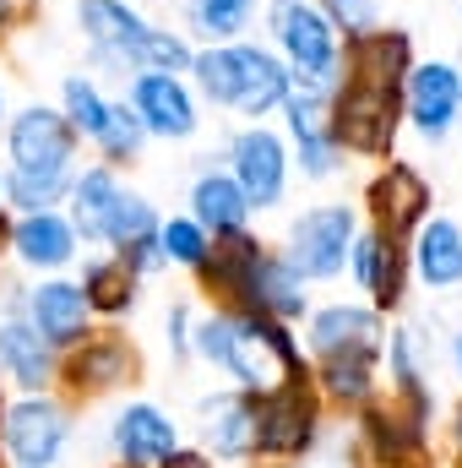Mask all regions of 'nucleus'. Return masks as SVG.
Segmentation results:
<instances>
[{
    "label": "nucleus",
    "instance_id": "obj_35",
    "mask_svg": "<svg viewBox=\"0 0 462 468\" xmlns=\"http://www.w3.org/2000/svg\"><path fill=\"white\" fill-rule=\"evenodd\" d=\"M327 22L343 33V38H364L375 33V0H321Z\"/></svg>",
    "mask_w": 462,
    "mask_h": 468
},
{
    "label": "nucleus",
    "instance_id": "obj_2",
    "mask_svg": "<svg viewBox=\"0 0 462 468\" xmlns=\"http://www.w3.org/2000/svg\"><path fill=\"white\" fill-rule=\"evenodd\" d=\"M191 71H196V88L213 104H229V110H239V115H250V120L278 110L283 93H289V66L272 49L234 44V38L191 55Z\"/></svg>",
    "mask_w": 462,
    "mask_h": 468
},
{
    "label": "nucleus",
    "instance_id": "obj_7",
    "mask_svg": "<svg viewBox=\"0 0 462 468\" xmlns=\"http://www.w3.org/2000/svg\"><path fill=\"white\" fill-rule=\"evenodd\" d=\"M66 436H71V420L44 392H27L22 403H11L0 414V447L11 452L16 468H49L66 452Z\"/></svg>",
    "mask_w": 462,
    "mask_h": 468
},
{
    "label": "nucleus",
    "instance_id": "obj_25",
    "mask_svg": "<svg viewBox=\"0 0 462 468\" xmlns=\"http://www.w3.org/2000/svg\"><path fill=\"white\" fill-rule=\"evenodd\" d=\"M191 218L218 239V234L245 229L250 202H245V191L234 186V175H196V186H191Z\"/></svg>",
    "mask_w": 462,
    "mask_h": 468
},
{
    "label": "nucleus",
    "instance_id": "obj_39",
    "mask_svg": "<svg viewBox=\"0 0 462 468\" xmlns=\"http://www.w3.org/2000/svg\"><path fill=\"white\" fill-rule=\"evenodd\" d=\"M452 441H457V452H462V403H457V420H452Z\"/></svg>",
    "mask_w": 462,
    "mask_h": 468
},
{
    "label": "nucleus",
    "instance_id": "obj_34",
    "mask_svg": "<svg viewBox=\"0 0 462 468\" xmlns=\"http://www.w3.org/2000/svg\"><path fill=\"white\" fill-rule=\"evenodd\" d=\"M136 71H191V49H185V38H174V33L152 27V33L142 38Z\"/></svg>",
    "mask_w": 462,
    "mask_h": 468
},
{
    "label": "nucleus",
    "instance_id": "obj_10",
    "mask_svg": "<svg viewBox=\"0 0 462 468\" xmlns=\"http://www.w3.org/2000/svg\"><path fill=\"white\" fill-rule=\"evenodd\" d=\"M229 175L234 186L245 191L250 207H278L283 202V186H289V147L267 131V125H250L229 142Z\"/></svg>",
    "mask_w": 462,
    "mask_h": 468
},
{
    "label": "nucleus",
    "instance_id": "obj_38",
    "mask_svg": "<svg viewBox=\"0 0 462 468\" xmlns=\"http://www.w3.org/2000/svg\"><path fill=\"white\" fill-rule=\"evenodd\" d=\"M452 370L462 376V333H452Z\"/></svg>",
    "mask_w": 462,
    "mask_h": 468
},
{
    "label": "nucleus",
    "instance_id": "obj_14",
    "mask_svg": "<svg viewBox=\"0 0 462 468\" xmlns=\"http://www.w3.org/2000/svg\"><path fill=\"white\" fill-rule=\"evenodd\" d=\"M131 110L142 120V131L147 136H169V142H180V136H191L196 131V104H191V93H185V82L174 77V71H136V82H131Z\"/></svg>",
    "mask_w": 462,
    "mask_h": 468
},
{
    "label": "nucleus",
    "instance_id": "obj_24",
    "mask_svg": "<svg viewBox=\"0 0 462 468\" xmlns=\"http://www.w3.org/2000/svg\"><path fill=\"white\" fill-rule=\"evenodd\" d=\"M131 370H136V354L125 349L120 338H82L55 376H66L77 392H104L115 381H131Z\"/></svg>",
    "mask_w": 462,
    "mask_h": 468
},
{
    "label": "nucleus",
    "instance_id": "obj_36",
    "mask_svg": "<svg viewBox=\"0 0 462 468\" xmlns=\"http://www.w3.org/2000/svg\"><path fill=\"white\" fill-rule=\"evenodd\" d=\"M169 349L191 354V311H185V305H174V311H169Z\"/></svg>",
    "mask_w": 462,
    "mask_h": 468
},
{
    "label": "nucleus",
    "instance_id": "obj_17",
    "mask_svg": "<svg viewBox=\"0 0 462 468\" xmlns=\"http://www.w3.org/2000/svg\"><path fill=\"white\" fill-rule=\"evenodd\" d=\"M425 207H430V186L408 164H386V175L370 186L375 234H386V239H408V234L425 224Z\"/></svg>",
    "mask_w": 462,
    "mask_h": 468
},
{
    "label": "nucleus",
    "instance_id": "obj_3",
    "mask_svg": "<svg viewBox=\"0 0 462 468\" xmlns=\"http://www.w3.org/2000/svg\"><path fill=\"white\" fill-rule=\"evenodd\" d=\"M218 365L239 381V392H267L289 376H305V354L294 344L289 322L261 311H229V338Z\"/></svg>",
    "mask_w": 462,
    "mask_h": 468
},
{
    "label": "nucleus",
    "instance_id": "obj_23",
    "mask_svg": "<svg viewBox=\"0 0 462 468\" xmlns=\"http://www.w3.org/2000/svg\"><path fill=\"white\" fill-rule=\"evenodd\" d=\"M408 261H414V272H419L430 289H457L462 283V229L452 218H425V224L414 229Z\"/></svg>",
    "mask_w": 462,
    "mask_h": 468
},
{
    "label": "nucleus",
    "instance_id": "obj_26",
    "mask_svg": "<svg viewBox=\"0 0 462 468\" xmlns=\"http://www.w3.org/2000/svg\"><path fill=\"white\" fill-rule=\"evenodd\" d=\"M115 191H120V180H115L110 164H104V169H82V175H71V191H66V197H71V229L82 234V239H99Z\"/></svg>",
    "mask_w": 462,
    "mask_h": 468
},
{
    "label": "nucleus",
    "instance_id": "obj_27",
    "mask_svg": "<svg viewBox=\"0 0 462 468\" xmlns=\"http://www.w3.org/2000/svg\"><path fill=\"white\" fill-rule=\"evenodd\" d=\"M316 392L338 403H370L375 398V354H327L316 370Z\"/></svg>",
    "mask_w": 462,
    "mask_h": 468
},
{
    "label": "nucleus",
    "instance_id": "obj_41",
    "mask_svg": "<svg viewBox=\"0 0 462 468\" xmlns=\"http://www.w3.org/2000/svg\"><path fill=\"white\" fill-rule=\"evenodd\" d=\"M0 213H5V175H0Z\"/></svg>",
    "mask_w": 462,
    "mask_h": 468
},
{
    "label": "nucleus",
    "instance_id": "obj_6",
    "mask_svg": "<svg viewBox=\"0 0 462 468\" xmlns=\"http://www.w3.org/2000/svg\"><path fill=\"white\" fill-rule=\"evenodd\" d=\"M353 234L359 218L343 202H327V207H305L294 224H289V261L299 278H338L348 267V250H353Z\"/></svg>",
    "mask_w": 462,
    "mask_h": 468
},
{
    "label": "nucleus",
    "instance_id": "obj_18",
    "mask_svg": "<svg viewBox=\"0 0 462 468\" xmlns=\"http://www.w3.org/2000/svg\"><path fill=\"white\" fill-rule=\"evenodd\" d=\"M239 311H261V316H278V322L305 316V278L294 272V261H289V256L261 250V256H256V267H250V283H245Z\"/></svg>",
    "mask_w": 462,
    "mask_h": 468
},
{
    "label": "nucleus",
    "instance_id": "obj_12",
    "mask_svg": "<svg viewBox=\"0 0 462 468\" xmlns=\"http://www.w3.org/2000/svg\"><path fill=\"white\" fill-rule=\"evenodd\" d=\"M403 104H408L414 125H419L430 142H441V136L457 125V115H462V71H457V66H446V60L408 66Z\"/></svg>",
    "mask_w": 462,
    "mask_h": 468
},
{
    "label": "nucleus",
    "instance_id": "obj_20",
    "mask_svg": "<svg viewBox=\"0 0 462 468\" xmlns=\"http://www.w3.org/2000/svg\"><path fill=\"white\" fill-rule=\"evenodd\" d=\"M353 278L375 294V305H397L403 300V272H408V245L403 239H386V234H353Z\"/></svg>",
    "mask_w": 462,
    "mask_h": 468
},
{
    "label": "nucleus",
    "instance_id": "obj_9",
    "mask_svg": "<svg viewBox=\"0 0 462 468\" xmlns=\"http://www.w3.org/2000/svg\"><path fill=\"white\" fill-rule=\"evenodd\" d=\"M283 115H289V136H294V147H299V169H305L310 180H327V175L338 169V142H332V88L289 77Z\"/></svg>",
    "mask_w": 462,
    "mask_h": 468
},
{
    "label": "nucleus",
    "instance_id": "obj_37",
    "mask_svg": "<svg viewBox=\"0 0 462 468\" xmlns=\"http://www.w3.org/2000/svg\"><path fill=\"white\" fill-rule=\"evenodd\" d=\"M163 468H213V463H207V458H196V452H174Z\"/></svg>",
    "mask_w": 462,
    "mask_h": 468
},
{
    "label": "nucleus",
    "instance_id": "obj_29",
    "mask_svg": "<svg viewBox=\"0 0 462 468\" xmlns=\"http://www.w3.org/2000/svg\"><path fill=\"white\" fill-rule=\"evenodd\" d=\"M82 294H88L93 311L120 316V311H131V300H136V272H131L120 256H104V261H93V267L82 272Z\"/></svg>",
    "mask_w": 462,
    "mask_h": 468
},
{
    "label": "nucleus",
    "instance_id": "obj_13",
    "mask_svg": "<svg viewBox=\"0 0 462 468\" xmlns=\"http://www.w3.org/2000/svg\"><path fill=\"white\" fill-rule=\"evenodd\" d=\"M0 370H5L16 387H27V392H44V387L55 381V370H60L55 349H49V344L38 338V327L27 322L22 300H5V305H0Z\"/></svg>",
    "mask_w": 462,
    "mask_h": 468
},
{
    "label": "nucleus",
    "instance_id": "obj_16",
    "mask_svg": "<svg viewBox=\"0 0 462 468\" xmlns=\"http://www.w3.org/2000/svg\"><path fill=\"white\" fill-rule=\"evenodd\" d=\"M77 27H82V38H88L104 60H115V66H136L142 38L152 33V22L136 16L131 0H77Z\"/></svg>",
    "mask_w": 462,
    "mask_h": 468
},
{
    "label": "nucleus",
    "instance_id": "obj_28",
    "mask_svg": "<svg viewBox=\"0 0 462 468\" xmlns=\"http://www.w3.org/2000/svg\"><path fill=\"white\" fill-rule=\"evenodd\" d=\"M152 234H158V213H152V202L120 186L115 202H110V213H104V229H99V239H104L110 250H131L136 239H152Z\"/></svg>",
    "mask_w": 462,
    "mask_h": 468
},
{
    "label": "nucleus",
    "instance_id": "obj_31",
    "mask_svg": "<svg viewBox=\"0 0 462 468\" xmlns=\"http://www.w3.org/2000/svg\"><path fill=\"white\" fill-rule=\"evenodd\" d=\"M93 142H99V153L110 158V164H131L136 153H142V142H147V131H142V120H136V110L120 99V104H110L104 110V125L93 131Z\"/></svg>",
    "mask_w": 462,
    "mask_h": 468
},
{
    "label": "nucleus",
    "instance_id": "obj_4",
    "mask_svg": "<svg viewBox=\"0 0 462 468\" xmlns=\"http://www.w3.org/2000/svg\"><path fill=\"white\" fill-rule=\"evenodd\" d=\"M250 409H256V436H250L256 458H299L321 436V392H316L310 370L289 376L267 392H250Z\"/></svg>",
    "mask_w": 462,
    "mask_h": 468
},
{
    "label": "nucleus",
    "instance_id": "obj_43",
    "mask_svg": "<svg viewBox=\"0 0 462 468\" xmlns=\"http://www.w3.org/2000/svg\"><path fill=\"white\" fill-rule=\"evenodd\" d=\"M11 468H16V463H11Z\"/></svg>",
    "mask_w": 462,
    "mask_h": 468
},
{
    "label": "nucleus",
    "instance_id": "obj_33",
    "mask_svg": "<svg viewBox=\"0 0 462 468\" xmlns=\"http://www.w3.org/2000/svg\"><path fill=\"white\" fill-rule=\"evenodd\" d=\"M207 245H213V234L202 229L196 218H169V224H158V250H163V261L202 267V261H207Z\"/></svg>",
    "mask_w": 462,
    "mask_h": 468
},
{
    "label": "nucleus",
    "instance_id": "obj_1",
    "mask_svg": "<svg viewBox=\"0 0 462 468\" xmlns=\"http://www.w3.org/2000/svg\"><path fill=\"white\" fill-rule=\"evenodd\" d=\"M343 77L332 82V142L353 153H386L397 136L403 110V71H408V38L403 33H364L348 38Z\"/></svg>",
    "mask_w": 462,
    "mask_h": 468
},
{
    "label": "nucleus",
    "instance_id": "obj_11",
    "mask_svg": "<svg viewBox=\"0 0 462 468\" xmlns=\"http://www.w3.org/2000/svg\"><path fill=\"white\" fill-rule=\"evenodd\" d=\"M22 311H27V322L38 327V338L55 354L77 349V344L93 333V305H88L82 283H71V278H49V283L27 289Z\"/></svg>",
    "mask_w": 462,
    "mask_h": 468
},
{
    "label": "nucleus",
    "instance_id": "obj_40",
    "mask_svg": "<svg viewBox=\"0 0 462 468\" xmlns=\"http://www.w3.org/2000/svg\"><path fill=\"white\" fill-rule=\"evenodd\" d=\"M5 16H11V0H0V27H5Z\"/></svg>",
    "mask_w": 462,
    "mask_h": 468
},
{
    "label": "nucleus",
    "instance_id": "obj_32",
    "mask_svg": "<svg viewBox=\"0 0 462 468\" xmlns=\"http://www.w3.org/2000/svg\"><path fill=\"white\" fill-rule=\"evenodd\" d=\"M60 115H66V125L77 131V136H88L93 142V131L104 125V110H110V99L88 82V77H66V88H60Z\"/></svg>",
    "mask_w": 462,
    "mask_h": 468
},
{
    "label": "nucleus",
    "instance_id": "obj_19",
    "mask_svg": "<svg viewBox=\"0 0 462 468\" xmlns=\"http://www.w3.org/2000/svg\"><path fill=\"white\" fill-rule=\"evenodd\" d=\"M310 354H381V316L364 305H327L310 316Z\"/></svg>",
    "mask_w": 462,
    "mask_h": 468
},
{
    "label": "nucleus",
    "instance_id": "obj_15",
    "mask_svg": "<svg viewBox=\"0 0 462 468\" xmlns=\"http://www.w3.org/2000/svg\"><path fill=\"white\" fill-rule=\"evenodd\" d=\"M110 441H115L120 463L125 468H163L180 452V431L163 409L152 403H125L110 425Z\"/></svg>",
    "mask_w": 462,
    "mask_h": 468
},
{
    "label": "nucleus",
    "instance_id": "obj_22",
    "mask_svg": "<svg viewBox=\"0 0 462 468\" xmlns=\"http://www.w3.org/2000/svg\"><path fill=\"white\" fill-rule=\"evenodd\" d=\"M250 436H256V409H250V392H218L202 403V441L213 458H250Z\"/></svg>",
    "mask_w": 462,
    "mask_h": 468
},
{
    "label": "nucleus",
    "instance_id": "obj_8",
    "mask_svg": "<svg viewBox=\"0 0 462 468\" xmlns=\"http://www.w3.org/2000/svg\"><path fill=\"white\" fill-rule=\"evenodd\" d=\"M5 153H11V169L16 175H71L77 131L66 125L60 110L27 104L22 115L11 120V131H5Z\"/></svg>",
    "mask_w": 462,
    "mask_h": 468
},
{
    "label": "nucleus",
    "instance_id": "obj_21",
    "mask_svg": "<svg viewBox=\"0 0 462 468\" xmlns=\"http://www.w3.org/2000/svg\"><path fill=\"white\" fill-rule=\"evenodd\" d=\"M11 250H16V261H27V267H38V272H55V267H66V261L77 256V229H71V218H60L55 207L22 213V224L11 229Z\"/></svg>",
    "mask_w": 462,
    "mask_h": 468
},
{
    "label": "nucleus",
    "instance_id": "obj_5",
    "mask_svg": "<svg viewBox=\"0 0 462 468\" xmlns=\"http://www.w3.org/2000/svg\"><path fill=\"white\" fill-rule=\"evenodd\" d=\"M272 38H278L283 55H289V77L321 82V88L338 82V27L327 22L321 5L278 0V5H272Z\"/></svg>",
    "mask_w": 462,
    "mask_h": 468
},
{
    "label": "nucleus",
    "instance_id": "obj_42",
    "mask_svg": "<svg viewBox=\"0 0 462 468\" xmlns=\"http://www.w3.org/2000/svg\"><path fill=\"white\" fill-rule=\"evenodd\" d=\"M0 120H5V93H0Z\"/></svg>",
    "mask_w": 462,
    "mask_h": 468
},
{
    "label": "nucleus",
    "instance_id": "obj_30",
    "mask_svg": "<svg viewBox=\"0 0 462 468\" xmlns=\"http://www.w3.org/2000/svg\"><path fill=\"white\" fill-rule=\"evenodd\" d=\"M185 11H191V27H196L202 38H213V44H229V38H239V33L250 27V11H256V0H191Z\"/></svg>",
    "mask_w": 462,
    "mask_h": 468
}]
</instances>
